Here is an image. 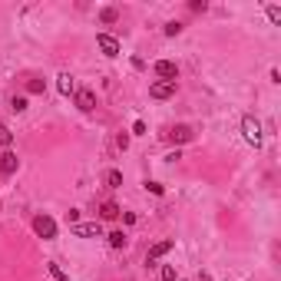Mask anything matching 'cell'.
Returning a JSON list of instances; mask_svg holds the SVG:
<instances>
[{
  "label": "cell",
  "instance_id": "cell-1",
  "mask_svg": "<svg viewBox=\"0 0 281 281\" xmlns=\"http://www.w3.org/2000/svg\"><path fill=\"white\" fill-rule=\"evenodd\" d=\"M162 139L165 142H172V146H185V142H192L195 139V132H192V126H169V129L162 132Z\"/></svg>",
  "mask_w": 281,
  "mask_h": 281
},
{
  "label": "cell",
  "instance_id": "cell-2",
  "mask_svg": "<svg viewBox=\"0 0 281 281\" xmlns=\"http://www.w3.org/2000/svg\"><path fill=\"white\" fill-rule=\"evenodd\" d=\"M241 136H245V142L255 146V149L261 146V126H258V119H255V116H245V119H241Z\"/></svg>",
  "mask_w": 281,
  "mask_h": 281
},
{
  "label": "cell",
  "instance_id": "cell-3",
  "mask_svg": "<svg viewBox=\"0 0 281 281\" xmlns=\"http://www.w3.org/2000/svg\"><path fill=\"white\" fill-rule=\"evenodd\" d=\"M33 232L43 238V241H53L56 238V222L50 215H33Z\"/></svg>",
  "mask_w": 281,
  "mask_h": 281
},
{
  "label": "cell",
  "instance_id": "cell-4",
  "mask_svg": "<svg viewBox=\"0 0 281 281\" xmlns=\"http://www.w3.org/2000/svg\"><path fill=\"white\" fill-rule=\"evenodd\" d=\"M70 232L76 238H103V225L99 222H76V225H70Z\"/></svg>",
  "mask_w": 281,
  "mask_h": 281
},
{
  "label": "cell",
  "instance_id": "cell-5",
  "mask_svg": "<svg viewBox=\"0 0 281 281\" xmlns=\"http://www.w3.org/2000/svg\"><path fill=\"white\" fill-rule=\"evenodd\" d=\"M156 76L165 80V83H175V80H179V66H175L172 60H159V63H156Z\"/></svg>",
  "mask_w": 281,
  "mask_h": 281
},
{
  "label": "cell",
  "instance_id": "cell-6",
  "mask_svg": "<svg viewBox=\"0 0 281 281\" xmlns=\"http://www.w3.org/2000/svg\"><path fill=\"white\" fill-rule=\"evenodd\" d=\"M17 169H20V159H17V152L3 149V152H0V175H13Z\"/></svg>",
  "mask_w": 281,
  "mask_h": 281
},
{
  "label": "cell",
  "instance_id": "cell-7",
  "mask_svg": "<svg viewBox=\"0 0 281 281\" xmlns=\"http://www.w3.org/2000/svg\"><path fill=\"white\" fill-rule=\"evenodd\" d=\"M96 46L103 50V56H119V40L109 33H96Z\"/></svg>",
  "mask_w": 281,
  "mask_h": 281
},
{
  "label": "cell",
  "instance_id": "cell-8",
  "mask_svg": "<svg viewBox=\"0 0 281 281\" xmlns=\"http://www.w3.org/2000/svg\"><path fill=\"white\" fill-rule=\"evenodd\" d=\"M149 96L152 99H169V96H175V83H165V80H156L149 86Z\"/></svg>",
  "mask_w": 281,
  "mask_h": 281
},
{
  "label": "cell",
  "instance_id": "cell-9",
  "mask_svg": "<svg viewBox=\"0 0 281 281\" xmlns=\"http://www.w3.org/2000/svg\"><path fill=\"white\" fill-rule=\"evenodd\" d=\"M76 106L83 109V113H93L96 109V96H93V89H76Z\"/></svg>",
  "mask_w": 281,
  "mask_h": 281
},
{
  "label": "cell",
  "instance_id": "cell-10",
  "mask_svg": "<svg viewBox=\"0 0 281 281\" xmlns=\"http://www.w3.org/2000/svg\"><path fill=\"white\" fill-rule=\"evenodd\" d=\"M172 245H175V241H169V238H165V241H156V245L149 248V255H146V261H149V265H156L162 255H169V251H172Z\"/></svg>",
  "mask_w": 281,
  "mask_h": 281
},
{
  "label": "cell",
  "instance_id": "cell-11",
  "mask_svg": "<svg viewBox=\"0 0 281 281\" xmlns=\"http://www.w3.org/2000/svg\"><path fill=\"white\" fill-rule=\"evenodd\" d=\"M56 89H60L63 96H73V93H76V80L70 73H60V76H56Z\"/></svg>",
  "mask_w": 281,
  "mask_h": 281
},
{
  "label": "cell",
  "instance_id": "cell-12",
  "mask_svg": "<svg viewBox=\"0 0 281 281\" xmlns=\"http://www.w3.org/2000/svg\"><path fill=\"white\" fill-rule=\"evenodd\" d=\"M109 248H116V251H122V248H126V245H129V238H126V232H119V228H116V232H109Z\"/></svg>",
  "mask_w": 281,
  "mask_h": 281
},
{
  "label": "cell",
  "instance_id": "cell-13",
  "mask_svg": "<svg viewBox=\"0 0 281 281\" xmlns=\"http://www.w3.org/2000/svg\"><path fill=\"white\" fill-rule=\"evenodd\" d=\"M119 212H122V208H119L116 202H103V205H99V218H106V222L119 218Z\"/></svg>",
  "mask_w": 281,
  "mask_h": 281
},
{
  "label": "cell",
  "instance_id": "cell-14",
  "mask_svg": "<svg viewBox=\"0 0 281 281\" xmlns=\"http://www.w3.org/2000/svg\"><path fill=\"white\" fill-rule=\"evenodd\" d=\"M10 146H13V132L7 122H0V149H10Z\"/></svg>",
  "mask_w": 281,
  "mask_h": 281
},
{
  "label": "cell",
  "instance_id": "cell-15",
  "mask_svg": "<svg viewBox=\"0 0 281 281\" xmlns=\"http://www.w3.org/2000/svg\"><path fill=\"white\" fill-rule=\"evenodd\" d=\"M99 20H103V23H116L119 20V10H116V7H103V10H99Z\"/></svg>",
  "mask_w": 281,
  "mask_h": 281
},
{
  "label": "cell",
  "instance_id": "cell-16",
  "mask_svg": "<svg viewBox=\"0 0 281 281\" xmlns=\"http://www.w3.org/2000/svg\"><path fill=\"white\" fill-rule=\"evenodd\" d=\"M106 185L109 189H119V185H122V172H119V169H109L106 172Z\"/></svg>",
  "mask_w": 281,
  "mask_h": 281
},
{
  "label": "cell",
  "instance_id": "cell-17",
  "mask_svg": "<svg viewBox=\"0 0 281 281\" xmlns=\"http://www.w3.org/2000/svg\"><path fill=\"white\" fill-rule=\"evenodd\" d=\"M43 89H46L43 80H27V93H43Z\"/></svg>",
  "mask_w": 281,
  "mask_h": 281
},
{
  "label": "cell",
  "instance_id": "cell-18",
  "mask_svg": "<svg viewBox=\"0 0 281 281\" xmlns=\"http://www.w3.org/2000/svg\"><path fill=\"white\" fill-rule=\"evenodd\" d=\"M179 33H182V23H179V20L165 23V37H179Z\"/></svg>",
  "mask_w": 281,
  "mask_h": 281
},
{
  "label": "cell",
  "instance_id": "cell-19",
  "mask_svg": "<svg viewBox=\"0 0 281 281\" xmlns=\"http://www.w3.org/2000/svg\"><path fill=\"white\" fill-rule=\"evenodd\" d=\"M159 278H162V281H175V268H172V265H162Z\"/></svg>",
  "mask_w": 281,
  "mask_h": 281
},
{
  "label": "cell",
  "instance_id": "cell-20",
  "mask_svg": "<svg viewBox=\"0 0 281 281\" xmlns=\"http://www.w3.org/2000/svg\"><path fill=\"white\" fill-rule=\"evenodd\" d=\"M146 192H152V195H162V192H165V185H162V182H146Z\"/></svg>",
  "mask_w": 281,
  "mask_h": 281
},
{
  "label": "cell",
  "instance_id": "cell-21",
  "mask_svg": "<svg viewBox=\"0 0 281 281\" xmlns=\"http://www.w3.org/2000/svg\"><path fill=\"white\" fill-rule=\"evenodd\" d=\"M13 113H23V109H27V96H13Z\"/></svg>",
  "mask_w": 281,
  "mask_h": 281
},
{
  "label": "cell",
  "instance_id": "cell-22",
  "mask_svg": "<svg viewBox=\"0 0 281 281\" xmlns=\"http://www.w3.org/2000/svg\"><path fill=\"white\" fill-rule=\"evenodd\" d=\"M50 275H53L56 281H70V278H66V271L60 268V265H50Z\"/></svg>",
  "mask_w": 281,
  "mask_h": 281
},
{
  "label": "cell",
  "instance_id": "cell-23",
  "mask_svg": "<svg viewBox=\"0 0 281 281\" xmlns=\"http://www.w3.org/2000/svg\"><path fill=\"white\" fill-rule=\"evenodd\" d=\"M205 7H208L205 0H192V3H189V10L192 13H205Z\"/></svg>",
  "mask_w": 281,
  "mask_h": 281
},
{
  "label": "cell",
  "instance_id": "cell-24",
  "mask_svg": "<svg viewBox=\"0 0 281 281\" xmlns=\"http://www.w3.org/2000/svg\"><path fill=\"white\" fill-rule=\"evenodd\" d=\"M268 20L271 23H281V7H268Z\"/></svg>",
  "mask_w": 281,
  "mask_h": 281
},
{
  "label": "cell",
  "instance_id": "cell-25",
  "mask_svg": "<svg viewBox=\"0 0 281 281\" xmlns=\"http://www.w3.org/2000/svg\"><path fill=\"white\" fill-rule=\"evenodd\" d=\"M132 132H136V136H146V122L136 119V122H132Z\"/></svg>",
  "mask_w": 281,
  "mask_h": 281
},
{
  "label": "cell",
  "instance_id": "cell-26",
  "mask_svg": "<svg viewBox=\"0 0 281 281\" xmlns=\"http://www.w3.org/2000/svg\"><path fill=\"white\" fill-rule=\"evenodd\" d=\"M66 222L76 225V222H80V208H70V212H66Z\"/></svg>",
  "mask_w": 281,
  "mask_h": 281
},
{
  "label": "cell",
  "instance_id": "cell-27",
  "mask_svg": "<svg viewBox=\"0 0 281 281\" xmlns=\"http://www.w3.org/2000/svg\"><path fill=\"white\" fill-rule=\"evenodd\" d=\"M116 146H119V149H126V146H129V136H126V132H119V136H116Z\"/></svg>",
  "mask_w": 281,
  "mask_h": 281
}]
</instances>
